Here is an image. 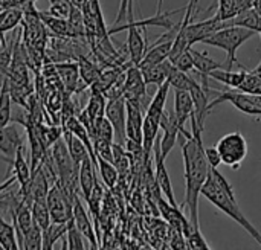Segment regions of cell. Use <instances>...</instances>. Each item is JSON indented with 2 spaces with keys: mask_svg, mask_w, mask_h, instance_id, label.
Segmentation results:
<instances>
[{
  "mask_svg": "<svg viewBox=\"0 0 261 250\" xmlns=\"http://www.w3.org/2000/svg\"><path fill=\"white\" fill-rule=\"evenodd\" d=\"M191 134L182 136L185 141L180 142L182 147V157H184V168H185V202L184 208L188 214L191 225L196 229L199 228V197L203 183L210 174V163L205 156V147L202 144L203 130L197 127L196 119L190 118Z\"/></svg>",
  "mask_w": 261,
  "mask_h": 250,
  "instance_id": "obj_1",
  "label": "cell"
},
{
  "mask_svg": "<svg viewBox=\"0 0 261 250\" xmlns=\"http://www.w3.org/2000/svg\"><path fill=\"white\" fill-rule=\"evenodd\" d=\"M200 194L213 203L217 209H220L225 215L232 218L237 225H240L258 244L261 246V232L248 220L237 203V197L234 194V188L225 179V176L217 170L211 168L206 182L202 186Z\"/></svg>",
  "mask_w": 261,
  "mask_h": 250,
  "instance_id": "obj_2",
  "label": "cell"
},
{
  "mask_svg": "<svg viewBox=\"0 0 261 250\" xmlns=\"http://www.w3.org/2000/svg\"><path fill=\"white\" fill-rule=\"evenodd\" d=\"M254 35H257L255 31L242 27V26H228V27H222L216 32H213L211 35H208L206 38H203L200 43L208 44V46H214L219 47L222 50L226 52V63H225V69L232 70V67L237 64L239 67L245 69L243 64H240L237 61V50Z\"/></svg>",
  "mask_w": 261,
  "mask_h": 250,
  "instance_id": "obj_3",
  "label": "cell"
},
{
  "mask_svg": "<svg viewBox=\"0 0 261 250\" xmlns=\"http://www.w3.org/2000/svg\"><path fill=\"white\" fill-rule=\"evenodd\" d=\"M217 150L222 157V163L231 166L232 170H239L242 162L248 156V141L240 131H232L225 134L217 142Z\"/></svg>",
  "mask_w": 261,
  "mask_h": 250,
  "instance_id": "obj_4",
  "label": "cell"
},
{
  "mask_svg": "<svg viewBox=\"0 0 261 250\" xmlns=\"http://www.w3.org/2000/svg\"><path fill=\"white\" fill-rule=\"evenodd\" d=\"M73 200L63 188L60 180L54 182L47 192V208L50 220L55 223H67L73 214Z\"/></svg>",
  "mask_w": 261,
  "mask_h": 250,
  "instance_id": "obj_5",
  "label": "cell"
},
{
  "mask_svg": "<svg viewBox=\"0 0 261 250\" xmlns=\"http://www.w3.org/2000/svg\"><path fill=\"white\" fill-rule=\"evenodd\" d=\"M147 84L144 81L142 72L138 66L132 64L125 69V82H124V98L130 102L141 105L145 112L150 102H147Z\"/></svg>",
  "mask_w": 261,
  "mask_h": 250,
  "instance_id": "obj_6",
  "label": "cell"
},
{
  "mask_svg": "<svg viewBox=\"0 0 261 250\" xmlns=\"http://www.w3.org/2000/svg\"><path fill=\"white\" fill-rule=\"evenodd\" d=\"M104 116L110 121L115 130V142L125 145V119H127V101L124 96L107 99Z\"/></svg>",
  "mask_w": 261,
  "mask_h": 250,
  "instance_id": "obj_7",
  "label": "cell"
},
{
  "mask_svg": "<svg viewBox=\"0 0 261 250\" xmlns=\"http://www.w3.org/2000/svg\"><path fill=\"white\" fill-rule=\"evenodd\" d=\"M72 220L75 223V226L78 228V231L83 234V237L89 241L90 249H98L99 247V240L98 235L95 232V225L89 217L87 209L84 208L80 196L73 200V214H72Z\"/></svg>",
  "mask_w": 261,
  "mask_h": 250,
  "instance_id": "obj_8",
  "label": "cell"
},
{
  "mask_svg": "<svg viewBox=\"0 0 261 250\" xmlns=\"http://www.w3.org/2000/svg\"><path fill=\"white\" fill-rule=\"evenodd\" d=\"M153 160H154V165H156V185L159 188V191L164 194V197H167V200L177 206L176 200H174V194H173V186H171V180H170V176H168V171L165 168V159L162 157V153H161V136H158L156 142H154V147H153Z\"/></svg>",
  "mask_w": 261,
  "mask_h": 250,
  "instance_id": "obj_9",
  "label": "cell"
},
{
  "mask_svg": "<svg viewBox=\"0 0 261 250\" xmlns=\"http://www.w3.org/2000/svg\"><path fill=\"white\" fill-rule=\"evenodd\" d=\"M161 128L164 131L161 136V153H162V157L167 159L168 154L176 147L177 139L180 137V127L177 124L176 115L171 112H164L161 118Z\"/></svg>",
  "mask_w": 261,
  "mask_h": 250,
  "instance_id": "obj_10",
  "label": "cell"
},
{
  "mask_svg": "<svg viewBox=\"0 0 261 250\" xmlns=\"http://www.w3.org/2000/svg\"><path fill=\"white\" fill-rule=\"evenodd\" d=\"M55 69H57V73H58L60 81L63 84V89L67 95H73V93H78V92L86 89V86L83 84V81L80 78L78 61H75V63H72V61L57 63Z\"/></svg>",
  "mask_w": 261,
  "mask_h": 250,
  "instance_id": "obj_11",
  "label": "cell"
},
{
  "mask_svg": "<svg viewBox=\"0 0 261 250\" xmlns=\"http://www.w3.org/2000/svg\"><path fill=\"white\" fill-rule=\"evenodd\" d=\"M194 112V102L191 98V93L188 90H174V115L177 119V124L180 127V136H188L191 131L185 128L187 122L190 121L191 115Z\"/></svg>",
  "mask_w": 261,
  "mask_h": 250,
  "instance_id": "obj_12",
  "label": "cell"
},
{
  "mask_svg": "<svg viewBox=\"0 0 261 250\" xmlns=\"http://www.w3.org/2000/svg\"><path fill=\"white\" fill-rule=\"evenodd\" d=\"M127 101V99H125ZM144 116L145 110L135 104L127 101V119H125V136L128 141H133L136 144L142 145V127H144Z\"/></svg>",
  "mask_w": 261,
  "mask_h": 250,
  "instance_id": "obj_13",
  "label": "cell"
},
{
  "mask_svg": "<svg viewBox=\"0 0 261 250\" xmlns=\"http://www.w3.org/2000/svg\"><path fill=\"white\" fill-rule=\"evenodd\" d=\"M96 170L98 168L93 163L90 156H87L80 165L78 182H80V192H81V197L84 199V202L89 200V197L93 191V186L96 183Z\"/></svg>",
  "mask_w": 261,
  "mask_h": 250,
  "instance_id": "obj_14",
  "label": "cell"
},
{
  "mask_svg": "<svg viewBox=\"0 0 261 250\" xmlns=\"http://www.w3.org/2000/svg\"><path fill=\"white\" fill-rule=\"evenodd\" d=\"M191 98L194 102V112H193V118L196 119V124L199 128L205 130V119L210 113V93L203 90V87L200 84L194 86L191 90Z\"/></svg>",
  "mask_w": 261,
  "mask_h": 250,
  "instance_id": "obj_15",
  "label": "cell"
},
{
  "mask_svg": "<svg viewBox=\"0 0 261 250\" xmlns=\"http://www.w3.org/2000/svg\"><path fill=\"white\" fill-rule=\"evenodd\" d=\"M23 145V139L17 130L15 125H5L0 127V151L8 156L9 159H14L17 150Z\"/></svg>",
  "mask_w": 261,
  "mask_h": 250,
  "instance_id": "obj_16",
  "label": "cell"
},
{
  "mask_svg": "<svg viewBox=\"0 0 261 250\" xmlns=\"http://www.w3.org/2000/svg\"><path fill=\"white\" fill-rule=\"evenodd\" d=\"M171 46H173L171 40L161 41V43H153L150 47H147L142 60L138 64V67L142 69V67H147V66H151V64H156V63L168 60L170 52H171Z\"/></svg>",
  "mask_w": 261,
  "mask_h": 250,
  "instance_id": "obj_17",
  "label": "cell"
},
{
  "mask_svg": "<svg viewBox=\"0 0 261 250\" xmlns=\"http://www.w3.org/2000/svg\"><path fill=\"white\" fill-rule=\"evenodd\" d=\"M171 67H173V63L170 60H165V61H161V63H156V64H151V66H147V67H142L141 72H142L145 84L147 86L148 84H156V86L164 84L168 79Z\"/></svg>",
  "mask_w": 261,
  "mask_h": 250,
  "instance_id": "obj_18",
  "label": "cell"
},
{
  "mask_svg": "<svg viewBox=\"0 0 261 250\" xmlns=\"http://www.w3.org/2000/svg\"><path fill=\"white\" fill-rule=\"evenodd\" d=\"M171 86H170V81L167 79L164 84L158 86V90L154 93V96L151 98L148 107H147V112L145 115L150 116L151 119L161 122V118L165 112V102H167V96H168V92H170Z\"/></svg>",
  "mask_w": 261,
  "mask_h": 250,
  "instance_id": "obj_19",
  "label": "cell"
},
{
  "mask_svg": "<svg viewBox=\"0 0 261 250\" xmlns=\"http://www.w3.org/2000/svg\"><path fill=\"white\" fill-rule=\"evenodd\" d=\"M41 21L44 23V26L49 29V32L52 35L57 37H69V38H75L67 18H61V17H55L52 15L49 11H38Z\"/></svg>",
  "mask_w": 261,
  "mask_h": 250,
  "instance_id": "obj_20",
  "label": "cell"
},
{
  "mask_svg": "<svg viewBox=\"0 0 261 250\" xmlns=\"http://www.w3.org/2000/svg\"><path fill=\"white\" fill-rule=\"evenodd\" d=\"M223 23H225V27H228V26H242V27L255 31L261 37V17L254 8L246 9V11L237 14L236 17H232V18H229V20H226Z\"/></svg>",
  "mask_w": 261,
  "mask_h": 250,
  "instance_id": "obj_21",
  "label": "cell"
},
{
  "mask_svg": "<svg viewBox=\"0 0 261 250\" xmlns=\"http://www.w3.org/2000/svg\"><path fill=\"white\" fill-rule=\"evenodd\" d=\"M63 137H64V142H66V145H67V150H69V153H70L72 160L75 162V165L80 166L81 162H83L87 156H90V153H89L86 144H84L80 137H76L75 134H72V133L67 131V130L63 131Z\"/></svg>",
  "mask_w": 261,
  "mask_h": 250,
  "instance_id": "obj_22",
  "label": "cell"
},
{
  "mask_svg": "<svg viewBox=\"0 0 261 250\" xmlns=\"http://www.w3.org/2000/svg\"><path fill=\"white\" fill-rule=\"evenodd\" d=\"M246 73H248L246 69H243L242 72H234V70H229V69L222 67V69L213 70V72L210 73V78H213V79H216V81H219V82L228 86L229 89H236V90H237V89L240 87V84L243 82Z\"/></svg>",
  "mask_w": 261,
  "mask_h": 250,
  "instance_id": "obj_23",
  "label": "cell"
},
{
  "mask_svg": "<svg viewBox=\"0 0 261 250\" xmlns=\"http://www.w3.org/2000/svg\"><path fill=\"white\" fill-rule=\"evenodd\" d=\"M106 105H107V98L106 95L98 90V89H93L90 87V96H89V101H87V105H86V113L89 115V118L92 121H95L96 118L99 116H104L106 113Z\"/></svg>",
  "mask_w": 261,
  "mask_h": 250,
  "instance_id": "obj_24",
  "label": "cell"
},
{
  "mask_svg": "<svg viewBox=\"0 0 261 250\" xmlns=\"http://www.w3.org/2000/svg\"><path fill=\"white\" fill-rule=\"evenodd\" d=\"M78 67H80V78H81V81H83V84L86 87H90L93 82H96V79L99 78L101 70H102L87 55L78 58Z\"/></svg>",
  "mask_w": 261,
  "mask_h": 250,
  "instance_id": "obj_25",
  "label": "cell"
},
{
  "mask_svg": "<svg viewBox=\"0 0 261 250\" xmlns=\"http://www.w3.org/2000/svg\"><path fill=\"white\" fill-rule=\"evenodd\" d=\"M66 231H67V223H55V221H50V225L43 229V249H54V246L61 238L66 237Z\"/></svg>",
  "mask_w": 261,
  "mask_h": 250,
  "instance_id": "obj_26",
  "label": "cell"
},
{
  "mask_svg": "<svg viewBox=\"0 0 261 250\" xmlns=\"http://www.w3.org/2000/svg\"><path fill=\"white\" fill-rule=\"evenodd\" d=\"M92 142L93 141H107L115 142V130L110 124V121L106 116H99L93 121L92 131H90Z\"/></svg>",
  "mask_w": 261,
  "mask_h": 250,
  "instance_id": "obj_27",
  "label": "cell"
},
{
  "mask_svg": "<svg viewBox=\"0 0 261 250\" xmlns=\"http://www.w3.org/2000/svg\"><path fill=\"white\" fill-rule=\"evenodd\" d=\"M21 20H23V9L20 8L0 9V35H5V32L15 29L18 24H21Z\"/></svg>",
  "mask_w": 261,
  "mask_h": 250,
  "instance_id": "obj_28",
  "label": "cell"
},
{
  "mask_svg": "<svg viewBox=\"0 0 261 250\" xmlns=\"http://www.w3.org/2000/svg\"><path fill=\"white\" fill-rule=\"evenodd\" d=\"M168 81H170V86L174 87V89H180V90H191L194 86L199 84V81L191 75V73H187V72H182L179 70L174 64L170 70V75H168Z\"/></svg>",
  "mask_w": 261,
  "mask_h": 250,
  "instance_id": "obj_29",
  "label": "cell"
},
{
  "mask_svg": "<svg viewBox=\"0 0 261 250\" xmlns=\"http://www.w3.org/2000/svg\"><path fill=\"white\" fill-rule=\"evenodd\" d=\"M0 247L3 250L20 249L14 223L12 225L8 223L2 215H0Z\"/></svg>",
  "mask_w": 261,
  "mask_h": 250,
  "instance_id": "obj_30",
  "label": "cell"
},
{
  "mask_svg": "<svg viewBox=\"0 0 261 250\" xmlns=\"http://www.w3.org/2000/svg\"><path fill=\"white\" fill-rule=\"evenodd\" d=\"M98 171H99V176H101L106 188L113 189L119 180V173H118L116 166L112 162H109L102 157H98Z\"/></svg>",
  "mask_w": 261,
  "mask_h": 250,
  "instance_id": "obj_31",
  "label": "cell"
},
{
  "mask_svg": "<svg viewBox=\"0 0 261 250\" xmlns=\"http://www.w3.org/2000/svg\"><path fill=\"white\" fill-rule=\"evenodd\" d=\"M11 104H12V98L9 93V87H8V78L3 82L2 89H0V127L8 125L12 118H11Z\"/></svg>",
  "mask_w": 261,
  "mask_h": 250,
  "instance_id": "obj_32",
  "label": "cell"
},
{
  "mask_svg": "<svg viewBox=\"0 0 261 250\" xmlns=\"http://www.w3.org/2000/svg\"><path fill=\"white\" fill-rule=\"evenodd\" d=\"M21 249L43 250V229L37 223H34L32 228L23 235Z\"/></svg>",
  "mask_w": 261,
  "mask_h": 250,
  "instance_id": "obj_33",
  "label": "cell"
},
{
  "mask_svg": "<svg viewBox=\"0 0 261 250\" xmlns=\"http://www.w3.org/2000/svg\"><path fill=\"white\" fill-rule=\"evenodd\" d=\"M32 209V217L34 221L41 228H47L50 225V214H49V208H47V200H34L31 205Z\"/></svg>",
  "mask_w": 261,
  "mask_h": 250,
  "instance_id": "obj_34",
  "label": "cell"
},
{
  "mask_svg": "<svg viewBox=\"0 0 261 250\" xmlns=\"http://www.w3.org/2000/svg\"><path fill=\"white\" fill-rule=\"evenodd\" d=\"M84 237L75 226L73 220L70 218L67 221V231H66V247L72 250H83L86 249L84 246Z\"/></svg>",
  "mask_w": 261,
  "mask_h": 250,
  "instance_id": "obj_35",
  "label": "cell"
},
{
  "mask_svg": "<svg viewBox=\"0 0 261 250\" xmlns=\"http://www.w3.org/2000/svg\"><path fill=\"white\" fill-rule=\"evenodd\" d=\"M216 6L217 11L214 14V18H217L219 21H226L237 15L236 0H216Z\"/></svg>",
  "mask_w": 261,
  "mask_h": 250,
  "instance_id": "obj_36",
  "label": "cell"
},
{
  "mask_svg": "<svg viewBox=\"0 0 261 250\" xmlns=\"http://www.w3.org/2000/svg\"><path fill=\"white\" fill-rule=\"evenodd\" d=\"M237 90L249 93V95H261V78L257 76L255 73H252L251 70H248L243 82L240 84V87Z\"/></svg>",
  "mask_w": 261,
  "mask_h": 250,
  "instance_id": "obj_37",
  "label": "cell"
},
{
  "mask_svg": "<svg viewBox=\"0 0 261 250\" xmlns=\"http://www.w3.org/2000/svg\"><path fill=\"white\" fill-rule=\"evenodd\" d=\"M185 240H187V247L190 249H210V244L205 241L200 229H194L188 237H185Z\"/></svg>",
  "mask_w": 261,
  "mask_h": 250,
  "instance_id": "obj_38",
  "label": "cell"
},
{
  "mask_svg": "<svg viewBox=\"0 0 261 250\" xmlns=\"http://www.w3.org/2000/svg\"><path fill=\"white\" fill-rule=\"evenodd\" d=\"M173 64H174L179 70H182V72H187V73L193 72V70H194V61H193V55H191L190 49H187L185 52H182V53L176 58V61H173Z\"/></svg>",
  "mask_w": 261,
  "mask_h": 250,
  "instance_id": "obj_39",
  "label": "cell"
},
{
  "mask_svg": "<svg viewBox=\"0 0 261 250\" xmlns=\"http://www.w3.org/2000/svg\"><path fill=\"white\" fill-rule=\"evenodd\" d=\"M205 156H206V160H208L211 168H219V165L222 163V157H220V153H219L217 147L205 148Z\"/></svg>",
  "mask_w": 261,
  "mask_h": 250,
  "instance_id": "obj_40",
  "label": "cell"
},
{
  "mask_svg": "<svg viewBox=\"0 0 261 250\" xmlns=\"http://www.w3.org/2000/svg\"><path fill=\"white\" fill-rule=\"evenodd\" d=\"M130 2L132 0H121L119 9H118V15H116V20H115V26L124 24L127 21V9H128V3Z\"/></svg>",
  "mask_w": 261,
  "mask_h": 250,
  "instance_id": "obj_41",
  "label": "cell"
},
{
  "mask_svg": "<svg viewBox=\"0 0 261 250\" xmlns=\"http://www.w3.org/2000/svg\"><path fill=\"white\" fill-rule=\"evenodd\" d=\"M254 6V0H236V11L237 14L246 11V9H251Z\"/></svg>",
  "mask_w": 261,
  "mask_h": 250,
  "instance_id": "obj_42",
  "label": "cell"
},
{
  "mask_svg": "<svg viewBox=\"0 0 261 250\" xmlns=\"http://www.w3.org/2000/svg\"><path fill=\"white\" fill-rule=\"evenodd\" d=\"M251 72H252V73H255L257 76H260V78H261V61L258 63V66H257L255 69H252Z\"/></svg>",
  "mask_w": 261,
  "mask_h": 250,
  "instance_id": "obj_43",
  "label": "cell"
},
{
  "mask_svg": "<svg viewBox=\"0 0 261 250\" xmlns=\"http://www.w3.org/2000/svg\"><path fill=\"white\" fill-rule=\"evenodd\" d=\"M162 6H164V0H158V9H156V14H161V12H162Z\"/></svg>",
  "mask_w": 261,
  "mask_h": 250,
  "instance_id": "obj_44",
  "label": "cell"
},
{
  "mask_svg": "<svg viewBox=\"0 0 261 250\" xmlns=\"http://www.w3.org/2000/svg\"><path fill=\"white\" fill-rule=\"evenodd\" d=\"M86 2H87V0H78V6H80V8H83Z\"/></svg>",
  "mask_w": 261,
  "mask_h": 250,
  "instance_id": "obj_45",
  "label": "cell"
},
{
  "mask_svg": "<svg viewBox=\"0 0 261 250\" xmlns=\"http://www.w3.org/2000/svg\"><path fill=\"white\" fill-rule=\"evenodd\" d=\"M191 2H194V3H197V0H191Z\"/></svg>",
  "mask_w": 261,
  "mask_h": 250,
  "instance_id": "obj_46",
  "label": "cell"
}]
</instances>
